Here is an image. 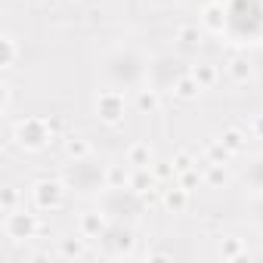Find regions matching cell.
<instances>
[{"mask_svg": "<svg viewBox=\"0 0 263 263\" xmlns=\"http://www.w3.org/2000/svg\"><path fill=\"white\" fill-rule=\"evenodd\" d=\"M146 257H149V260H171L174 254H171V251H152V254H146Z\"/></svg>", "mask_w": 263, "mask_h": 263, "instance_id": "f1b7e54d", "label": "cell"}, {"mask_svg": "<svg viewBox=\"0 0 263 263\" xmlns=\"http://www.w3.org/2000/svg\"><path fill=\"white\" fill-rule=\"evenodd\" d=\"M47 121H50V127H53V134H56V137L65 130V121H62V118H47Z\"/></svg>", "mask_w": 263, "mask_h": 263, "instance_id": "83f0119b", "label": "cell"}, {"mask_svg": "<svg viewBox=\"0 0 263 263\" xmlns=\"http://www.w3.org/2000/svg\"><path fill=\"white\" fill-rule=\"evenodd\" d=\"M220 143L229 149V155H238V152L245 149V130H238V127H226V130H223V137H220Z\"/></svg>", "mask_w": 263, "mask_h": 263, "instance_id": "ac0fdd59", "label": "cell"}, {"mask_svg": "<svg viewBox=\"0 0 263 263\" xmlns=\"http://www.w3.org/2000/svg\"><path fill=\"white\" fill-rule=\"evenodd\" d=\"M0 47H4V59H0V65H4V68H13L16 59H19V44H16V37H13V34H4V37H0Z\"/></svg>", "mask_w": 263, "mask_h": 263, "instance_id": "ffe728a7", "label": "cell"}, {"mask_svg": "<svg viewBox=\"0 0 263 263\" xmlns=\"http://www.w3.org/2000/svg\"><path fill=\"white\" fill-rule=\"evenodd\" d=\"M251 134H254V137H260V140H263V115H257V118H254V121H251Z\"/></svg>", "mask_w": 263, "mask_h": 263, "instance_id": "484cf974", "label": "cell"}, {"mask_svg": "<svg viewBox=\"0 0 263 263\" xmlns=\"http://www.w3.org/2000/svg\"><path fill=\"white\" fill-rule=\"evenodd\" d=\"M152 174H155V180H158V183H164V180H177V167H174V161L155 164V167H152Z\"/></svg>", "mask_w": 263, "mask_h": 263, "instance_id": "d4e9b609", "label": "cell"}, {"mask_svg": "<svg viewBox=\"0 0 263 263\" xmlns=\"http://www.w3.org/2000/svg\"><path fill=\"white\" fill-rule=\"evenodd\" d=\"M13 140H16L19 149H25V152H37V149L50 146V143L56 140V134H53V127H50L47 118H25V121L16 124Z\"/></svg>", "mask_w": 263, "mask_h": 263, "instance_id": "6da1fadb", "label": "cell"}, {"mask_svg": "<svg viewBox=\"0 0 263 263\" xmlns=\"http://www.w3.org/2000/svg\"><path fill=\"white\" fill-rule=\"evenodd\" d=\"M4 232L13 241H28L41 232V220L37 214H28V211H10L4 217Z\"/></svg>", "mask_w": 263, "mask_h": 263, "instance_id": "7a4b0ae2", "label": "cell"}, {"mask_svg": "<svg viewBox=\"0 0 263 263\" xmlns=\"http://www.w3.org/2000/svg\"><path fill=\"white\" fill-rule=\"evenodd\" d=\"M65 198V186L62 180H37L31 186V201L37 211H56Z\"/></svg>", "mask_w": 263, "mask_h": 263, "instance_id": "3957f363", "label": "cell"}, {"mask_svg": "<svg viewBox=\"0 0 263 263\" xmlns=\"http://www.w3.org/2000/svg\"><path fill=\"white\" fill-rule=\"evenodd\" d=\"M65 155L71 161H87L90 158V143L84 137H65Z\"/></svg>", "mask_w": 263, "mask_h": 263, "instance_id": "9a60e30c", "label": "cell"}, {"mask_svg": "<svg viewBox=\"0 0 263 263\" xmlns=\"http://www.w3.org/2000/svg\"><path fill=\"white\" fill-rule=\"evenodd\" d=\"M10 102H13V87H10V84H4V115L10 111Z\"/></svg>", "mask_w": 263, "mask_h": 263, "instance_id": "4316f807", "label": "cell"}, {"mask_svg": "<svg viewBox=\"0 0 263 263\" xmlns=\"http://www.w3.org/2000/svg\"><path fill=\"white\" fill-rule=\"evenodd\" d=\"M171 90H174V96H177V99H195L204 87L195 81V74H192V71H183V74H177V78H174Z\"/></svg>", "mask_w": 263, "mask_h": 263, "instance_id": "8992f818", "label": "cell"}, {"mask_svg": "<svg viewBox=\"0 0 263 263\" xmlns=\"http://www.w3.org/2000/svg\"><path fill=\"white\" fill-rule=\"evenodd\" d=\"M204 28L211 34H223L226 31V10H223V4H208L204 7Z\"/></svg>", "mask_w": 263, "mask_h": 263, "instance_id": "ba28073f", "label": "cell"}, {"mask_svg": "<svg viewBox=\"0 0 263 263\" xmlns=\"http://www.w3.org/2000/svg\"><path fill=\"white\" fill-rule=\"evenodd\" d=\"M177 41H180L183 50H195L201 44V28L198 25H180L177 28Z\"/></svg>", "mask_w": 263, "mask_h": 263, "instance_id": "d6986e66", "label": "cell"}, {"mask_svg": "<svg viewBox=\"0 0 263 263\" xmlns=\"http://www.w3.org/2000/svg\"><path fill=\"white\" fill-rule=\"evenodd\" d=\"M155 161V152L149 143H134L127 149V164H134V167H152Z\"/></svg>", "mask_w": 263, "mask_h": 263, "instance_id": "9c48e42d", "label": "cell"}, {"mask_svg": "<svg viewBox=\"0 0 263 263\" xmlns=\"http://www.w3.org/2000/svg\"><path fill=\"white\" fill-rule=\"evenodd\" d=\"M105 186L121 192V189H130V174L124 171V164H108L105 167Z\"/></svg>", "mask_w": 263, "mask_h": 263, "instance_id": "7c38bea8", "label": "cell"}, {"mask_svg": "<svg viewBox=\"0 0 263 263\" xmlns=\"http://www.w3.org/2000/svg\"><path fill=\"white\" fill-rule=\"evenodd\" d=\"M171 161H174V167H177V177L195 167V158H192V152H186V149H183V152H177V155H174Z\"/></svg>", "mask_w": 263, "mask_h": 263, "instance_id": "cb8c5ba5", "label": "cell"}, {"mask_svg": "<svg viewBox=\"0 0 263 263\" xmlns=\"http://www.w3.org/2000/svg\"><path fill=\"white\" fill-rule=\"evenodd\" d=\"M164 204H167L174 214L186 211V204H189V189H186V186H180V183H174L171 189H164Z\"/></svg>", "mask_w": 263, "mask_h": 263, "instance_id": "8fae6325", "label": "cell"}, {"mask_svg": "<svg viewBox=\"0 0 263 263\" xmlns=\"http://www.w3.org/2000/svg\"><path fill=\"white\" fill-rule=\"evenodd\" d=\"M189 71L195 74V81H198V84H201L204 90H211V87H214V84L220 81V74H217V68H214L211 62H198V65H192Z\"/></svg>", "mask_w": 263, "mask_h": 263, "instance_id": "2e32d148", "label": "cell"}, {"mask_svg": "<svg viewBox=\"0 0 263 263\" xmlns=\"http://www.w3.org/2000/svg\"><path fill=\"white\" fill-rule=\"evenodd\" d=\"M16 204H19V189L7 186L4 192H0V211H4V214H10V211H16Z\"/></svg>", "mask_w": 263, "mask_h": 263, "instance_id": "603a6c76", "label": "cell"}, {"mask_svg": "<svg viewBox=\"0 0 263 263\" xmlns=\"http://www.w3.org/2000/svg\"><path fill=\"white\" fill-rule=\"evenodd\" d=\"M155 174H149V167H134V174H130V192H137V195H146L155 189Z\"/></svg>", "mask_w": 263, "mask_h": 263, "instance_id": "30bf717a", "label": "cell"}, {"mask_svg": "<svg viewBox=\"0 0 263 263\" xmlns=\"http://www.w3.org/2000/svg\"><path fill=\"white\" fill-rule=\"evenodd\" d=\"M96 115L105 124H118L124 118V93L121 90H102L96 96Z\"/></svg>", "mask_w": 263, "mask_h": 263, "instance_id": "277c9868", "label": "cell"}, {"mask_svg": "<svg viewBox=\"0 0 263 263\" xmlns=\"http://www.w3.org/2000/svg\"><path fill=\"white\" fill-rule=\"evenodd\" d=\"M201 180H204L208 186H223V183L229 180V174H226V164H220V161H208V158H204Z\"/></svg>", "mask_w": 263, "mask_h": 263, "instance_id": "4fadbf2b", "label": "cell"}, {"mask_svg": "<svg viewBox=\"0 0 263 263\" xmlns=\"http://www.w3.org/2000/svg\"><path fill=\"white\" fill-rule=\"evenodd\" d=\"M137 108L140 111H158L161 108V93L158 90H152V87H143V90H137Z\"/></svg>", "mask_w": 263, "mask_h": 263, "instance_id": "5bb4252c", "label": "cell"}, {"mask_svg": "<svg viewBox=\"0 0 263 263\" xmlns=\"http://www.w3.org/2000/svg\"><path fill=\"white\" fill-rule=\"evenodd\" d=\"M59 254H62V257H68V260H71V257H74V260H78V257H84V254H87L84 235H81V238H62V241H59Z\"/></svg>", "mask_w": 263, "mask_h": 263, "instance_id": "44dd1931", "label": "cell"}, {"mask_svg": "<svg viewBox=\"0 0 263 263\" xmlns=\"http://www.w3.org/2000/svg\"><path fill=\"white\" fill-rule=\"evenodd\" d=\"M204 158H208V161H220V164H226L232 155H229V149H226L220 140H211V143L204 146Z\"/></svg>", "mask_w": 263, "mask_h": 263, "instance_id": "7402d4cb", "label": "cell"}, {"mask_svg": "<svg viewBox=\"0 0 263 263\" xmlns=\"http://www.w3.org/2000/svg\"><path fill=\"white\" fill-rule=\"evenodd\" d=\"M245 254H248V248H245L241 238L226 235V238L220 241V257H223V260H238V257H245Z\"/></svg>", "mask_w": 263, "mask_h": 263, "instance_id": "e0dca14e", "label": "cell"}, {"mask_svg": "<svg viewBox=\"0 0 263 263\" xmlns=\"http://www.w3.org/2000/svg\"><path fill=\"white\" fill-rule=\"evenodd\" d=\"M105 229H108V223H105V214L102 211H87L78 220V232L84 238H99V235H105Z\"/></svg>", "mask_w": 263, "mask_h": 263, "instance_id": "5b68a950", "label": "cell"}, {"mask_svg": "<svg viewBox=\"0 0 263 263\" xmlns=\"http://www.w3.org/2000/svg\"><path fill=\"white\" fill-rule=\"evenodd\" d=\"M226 71H229V78H232V84H248L251 78H254V65H251V59L248 56H232L229 59V65H226Z\"/></svg>", "mask_w": 263, "mask_h": 263, "instance_id": "52a82bcc", "label": "cell"}]
</instances>
